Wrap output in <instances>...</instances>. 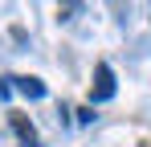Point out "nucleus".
I'll return each instance as SVG.
<instances>
[{"instance_id":"obj_2","label":"nucleus","mask_w":151,"mask_h":147,"mask_svg":"<svg viewBox=\"0 0 151 147\" xmlns=\"http://www.w3.org/2000/svg\"><path fill=\"white\" fill-rule=\"evenodd\" d=\"M12 82H17V90H21L25 98H33V102L45 98V82H41V78H12Z\"/></svg>"},{"instance_id":"obj_3","label":"nucleus","mask_w":151,"mask_h":147,"mask_svg":"<svg viewBox=\"0 0 151 147\" xmlns=\"http://www.w3.org/2000/svg\"><path fill=\"white\" fill-rule=\"evenodd\" d=\"M12 131H17L25 143H37V131H33V122H25V115H12Z\"/></svg>"},{"instance_id":"obj_1","label":"nucleus","mask_w":151,"mask_h":147,"mask_svg":"<svg viewBox=\"0 0 151 147\" xmlns=\"http://www.w3.org/2000/svg\"><path fill=\"white\" fill-rule=\"evenodd\" d=\"M106 98H114V70L102 61L98 70H94V86H90V102H106Z\"/></svg>"},{"instance_id":"obj_4","label":"nucleus","mask_w":151,"mask_h":147,"mask_svg":"<svg viewBox=\"0 0 151 147\" xmlns=\"http://www.w3.org/2000/svg\"><path fill=\"white\" fill-rule=\"evenodd\" d=\"M12 94V86H8V78H0V98H8Z\"/></svg>"}]
</instances>
